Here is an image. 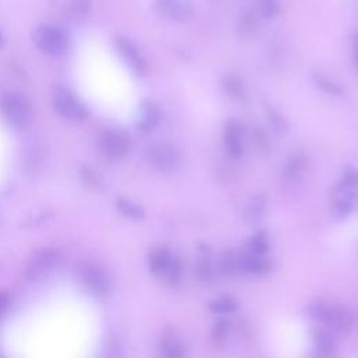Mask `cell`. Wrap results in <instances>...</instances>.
Listing matches in <instances>:
<instances>
[{
    "instance_id": "cell-1",
    "label": "cell",
    "mask_w": 358,
    "mask_h": 358,
    "mask_svg": "<svg viewBox=\"0 0 358 358\" xmlns=\"http://www.w3.org/2000/svg\"><path fill=\"white\" fill-rule=\"evenodd\" d=\"M33 41L44 54L51 56L63 55L69 47V35L66 31L49 24L37 27L33 34Z\"/></svg>"
},
{
    "instance_id": "cell-2",
    "label": "cell",
    "mask_w": 358,
    "mask_h": 358,
    "mask_svg": "<svg viewBox=\"0 0 358 358\" xmlns=\"http://www.w3.org/2000/svg\"><path fill=\"white\" fill-rule=\"evenodd\" d=\"M2 112L8 121L19 129L27 128L33 121L31 104L20 92H9L3 97Z\"/></svg>"
},
{
    "instance_id": "cell-3",
    "label": "cell",
    "mask_w": 358,
    "mask_h": 358,
    "mask_svg": "<svg viewBox=\"0 0 358 358\" xmlns=\"http://www.w3.org/2000/svg\"><path fill=\"white\" fill-rule=\"evenodd\" d=\"M52 102L55 111L70 121H86L88 112L83 102L66 87L56 86L52 91Z\"/></svg>"
},
{
    "instance_id": "cell-4",
    "label": "cell",
    "mask_w": 358,
    "mask_h": 358,
    "mask_svg": "<svg viewBox=\"0 0 358 358\" xmlns=\"http://www.w3.org/2000/svg\"><path fill=\"white\" fill-rule=\"evenodd\" d=\"M152 163L161 172H177L182 165V157L179 152L168 143H157L150 149Z\"/></svg>"
},
{
    "instance_id": "cell-5",
    "label": "cell",
    "mask_w": 358,
    "mask_h": 358,
    "mask_svg": "<svg viewBox=\"0 0 358 358\" xmlns=\"http://www.w3.org/2000/svg\"><path fill=\"white\" fill-rule=\"evenodd\" d=\"M99 147L108 158H122L128 154L131 149V139L124 132L108 131L101 135Z\"/></svg>"
},
{
    "instance_id": "cell-6",
    "label": "cell",
    "mask_w": 358,
    "mask_h": 358,
    "mask_svg": "<svg viewBox=\"0 0 358 358\" xmlns=\"http://www.w3.org/2000/svg\"><path fill=\"white\" fill-rule=\"evenodd\" d=\"M358 197H357V190L348 185H345L344 182L339 184L333 192H332V211L333 215L337 220H343L357 206Z\"/></svg>"
},
{
    "instance_id": "cell-7",
    "label": "cell",
    "mask_w": 358,
    "mask_h": 358,
    "mask_svg": "<svg viewBox=\"0 0 358 358\" xmlns=\"http://www.w3.org/2000/svg\"><path fill=\"white\" fill-rule=\"evenodd\" d=\"M115 48L121 58L125 60V63L138 74L145 76L147 72L146 60L143 59L140 51L138 47L125 37H116L115 38Z\"/></svg>"
},
{
    "instance_id": "cell-8",
    "label": "cell",
    "mask_w": 358,
    "mask_h": 358,
    "mask_svg": "<svg viewBox=\"0 0 358 358\" xmlns=\"http://www.w3.org/2000/svg\"><path fill=\"white\" fill-rule=\"evenodd\" d=\"M225 152L232 158H240L244 154V135L243 127L236 121H229L224 132Z\"/></svg>"
},
{
    "instance_id": "cell-9",
    "label": "cell",
    "mask_w": 358,
    "mask_h": 358,
    "mask_svg": "<svg viewBox=\"0 0 358 358\" xmlns=\"http://www.w3.org/2000/svg\"><path fill=\"white\" fill-rule=\"evenodd\" d=\"M83 279H84V283L88 286V288H91L98 295L106 294L111 288L109 275L98 266L86 268L83 272Z\"/></svg>"
},
{
    "instance_id": "cell-10",
    "label": "cell",
    "mask_w": 358,
    "mask_h": 358,
    "mask_svg": "<svg viewBox=\"0 0 358 358\" xmlns=\"http://www.w3.org/2000/svg\"><path fill=\"white\" fill-rule=\"evenodd\" d=\"M160 109L158 106L152 101H143L138 111L136 125L140 131H152L154 129L160 122Z\"/></svg>"
},
{
    "instance_id": "cell-11",
    "label": "cell",
    "mask_w": 358,
    "mask_h": 358,
    "mask_svg": "<svg viewBox=\"0 0 358 358\" xmlns=\"http://www.w3.org/2000/svg\"><path fill=\"white\" fill-rule=\"evenodd\" d=\"M160 10L175 22L189 20L192 16V8L185 0H157Z\"/></svg>"
},
{
    "instance_id": "cell-12",
    "label": "cell",
    "mask_w": 358,
    "mask_h": 358,
    "mask_svg": "<svg viewBox=\"0 0 358 358\" xmlns=\"http://www.w3.org/2000/svg\"><path fill=\"white\" fill-rule=\"evenodd\" d=\"M326 325L332 326L333 329H336L339 332H348L352 326V315L343 305L329 304Z\"/></svg>"
},
{
    "instance_id": "cell-13",
    "label": "cell",
    "mask_w": 358,
    "mask_h": 358,
    "mask_svg": "<svg viewBox=\"0 0 358 358\" xmlns=\"http://www.w3.org/2000/svg\"><path fill=\"white\" fill-rule=\"evenodd\" d=\"M312 340L315 344V348L318 351V355L322 358H330L333 357L336 351V341L330 333H327L323 329H314L312 330Z\"/></svg>"
},
{
    "instance_id": "cell-14",
    "label": "cell",
    "mask_w": 358,
    "mask_h": 358,
    "mask_svg": "<svg viewBox=\"0 0 358 358\" xmlns=\"http://www.w3.org/2000/svg\"><path fill=\"white\" fill-rule=\"evenodd\" d=\"M58 261V252L54 251V250H45V251H41L33 261V266L30 269L31 273L35 275H40L45 270H49Z\"/></svg>"
},
{
    "instance_id": "cell-15",
    "label": "cell",
    "mask_w": 358,
    "mask_h": 358,
    "mask_svg": "<svg viewBox=\"0 0 358 358\" xmlns=\"http://www.w3.org/2000/svg\"><path fill=\"white\" fill-rule=\"evenodd\" d=\"M243 272H251L255 275H262L269 269V262L263 257L252 255L250 252L241 255Z\"/></svg>"
},
{
    "instance_id": "cell-16",
    "label": "cell",
    "mask_w": 358,
    "mask_h": 358,
    "mask_svg": "<svg viewBox=\"0 0 358 358\" xmlns=\"http://www.w3.org/2000/svg\"><path fill=\"white\" fill-rule=\"evenodd\" d=\"M265 209H266V199H265V196H262V195L254 196L250 200V203H248V206L245 209V214H244L245 221L248 224L258 222L261 220L262 214L265 213Z\"/></svg>"
},
{
    "instance_id": "cell-17",
    "label": "cell",
    "mask_w": 358,
    "mask_h": 358,
    "mask_svg": "<svg viewBox=\"0 0 358 358\" xmlns=\"http://www.w3.org/2000/svg\"><path fill=\"white\" fill-rule=\"evenodd\" d=\"M116 207L124 215H127L132 220H143L146 215L142 206H139L138 203H135L127 197H119L116 200Z\"/></svg>"
},
{
    "instance_id": "cell-18",
    "label": "cell",
    "mask_w": 358,
    "mask_h": 358,
    "mask_svg": "<svg viewBox=\"0 0 358 358\" xmlns=\"http://www.w3.org/2000/svg\"><path fill=\"white\" fill-rule=\"evenodd\" d=\"M224 88L227 94L235 99H245L247 97V90L243 80L235 74H228L224 79Z\"/></svg>"
},
{
    "instance_id": "cell-19",
    "label": "cell",
    "mask_w": 358,
    "mask_h": 358,
    "mask_svg": "<svg viewBox=\"0 0 358 358\" xmlns=\"http://www.w3.org/2000/svg\"><path fill=\"white\" fill-rule=\"evenodd\" d=\"M238 308V302L236 300H234L232 297H221L217 298L214 301L210 302L209 309L215 314V315H227V314H232L235 312Z\"/></svg>"
},
{
    "instance_id": "cell-20",
    "label": "cell",
    "mask_w": 358,
    "mask_h": 358,
    "mask_svg": "<svg viewBox=\"0 0 358 358\" xmlns=\"http://www.w3.org/2000/svg\"><path fill=\"white\" fill-rule=\"evenodd\" d=\"M221 272L228 276L243 272L241 255H236L234 252H227L221 261Z\"/></svg>"
},
{
    "instance_id": "cell-21",
    "label": "cell",
    "mask_w": 358,
    "mask_h": 358,
    "mask_svg": "<svg viewBox=\"0 0 358 358\" xmlns=\"http://www.w3.org/2000/svg\"><path fill=\"white\" fill-rule=\"evenodd\" d=\"M269 250V240L266 232L261 231L257 235H254L250 243H248V252L252 255H258V257H263Z\"/></svg>"
},
{
    "instance_id": "cell-22",
    "label": "cell",
    "mask_w": 358,
    "mask_h": 358,
    "mask_svg": "<svg viewBox=\"0 0 358 358\" xmlns=\"http://www.w3.org/2000/svg\"><path fill=\"white\" fill-rule=\"evenodd\" d=\"M257 27H258L257 15H255V12L248 10L240 19V24H238V31H240V34L243 37H250V35H252L255 33Z\"/></svg>"
},
{
    "instance_id": "cell-23",
    "label": "cell",
    "mask_w": 358,
    "mask_h": 358,
    "mask_svg": "<svg viewBox=\"0 0 358 358\" xmlns=\"http://www.w3.org/2000/svg\"><path fill=\"white\" fill-rule=\"evenodd\" d=\"M171 259V255L164 251V250H158L156 252L152 254L150 257V269L153 273H164L168 262Z\"/></svg>"
},
{
    "instance_id": "cell-24",
    "label": "cell",
    "mask_w": 358,
    "mask_h": 358,
    "mask_svg": "<svg viewBox=\"0 0 358 358\" xmlns=\"http://www.w3.org/2000/svg\"><path fill=\"white\" fill-rule=\"evenodd\" d=\"M266 113H268L269 124L273 128V131L279 135H283L287 131V124L284 121V117L275 108H270V106H266Z\"/></svg>"
},
{
    "instance_id": "cell-25",
    "label": "cell",
    "mask_w": 358,
    "mask_h": 358,
    "mask_svg": "<svg viewBox=\"0 0 358 358\" xmlns=\"http://www.w3.org/2000/svg\"><path fill=\"white\" fill-rule=\"evenodd\" d=\"M167 280L170 283H177L179 279H181V275H182V265H181V261L175 257H171L164 273H163Z\"/></svg>"
},
{
    "instance_id": "cell-26",
    "label": "cell",
    "mask_w": 358,
    "mask_h": 358,
    "mask_svg": "<svg viewBox=\"0 0 358 358\" xmlns=\"http://www.w3.org/2000/svg\"><path fill=\"white\" fill-rule=\"evenodd\" d=\"M305 165H307L305 157H304L302 154L295 156V157L287 164V167H286V170H284V175H286L287 178H294V177L300 175V174L305 170Z\"/></svg>"
},
{
    "instance_id": "cell-27",
    "label": "cell",
    "mask_w": 358,
    "mask_h": 358,
    "mask_svg": "<svg viewBox=\"0 0 358 358\" xmlns=\"http://www.w3.org/2000/svg\"><path fill=\"white\" fill-rule=\"evenodd\" d=\"M161 358H184L181 344L174 340H167L161 347Z\"/></svg>"
},
{
    "instance_id": "cell-28",
    "label": "cell",
    "mask_w": 358,
    "mask_h": 358,
    "mask_svg": "<svg viewBox=\"0 0 358 358\" xmlns=\"http://www.w3.org/2000/svg\"><path fill=\"white\" fill-rule=\"evenodd\" d=\"M80 175L83 178V181L90 185L91 188H101L102 186V181H101V177L98 175V172H95L92 168L90 167H81L80 170Z\"/></svg>"
},
{
    "instance_id": "cell-29",
    "label": "cell",
    "mask_w": 358,
    "mask_h": 358,
    "mask_svg": "<svg viewBox=\"0 0 358 358\" xmlns=\"http://www.w3.org/2000/svg\"><path fill=\"white\" fill-rule=\"evenodd\" d=\"M314 79H315V83H316L322 90H325L326 92H330V94H340V88L337 87V84H334L333 81H330V80L326 79L325 76H322V74H315Z\"/></svg>"
},
{
    "instance_id": "cell-30",
    "label": "cell",
    "mask_w": 358,
    "mask_h": 358,
    "mask_svg": "<svg viewBox=\"0 0 358 358\" xmlns=\"http://www.w3.org/2000/svg\"><path fill=\"white\" fill-rule=\"evenodd\" d=\"M343 182L354 189L358 188V170H355L354 167H347L344 170V179Z\"/></svg>"
},
{
    "instance_id": "cell-31",
    "label": "cell",
    "mask_w": 358,
    "mask_h": 358,
    "mask_svg": "<svg viewBox=\"0 0 358 358\" xmlns=\"http://www.w3.org/2000/svg\"><path fill=\"white\" fill-rule=\"evenodd\" d=\"M262 13L266 17H273L279 13V5L276 0H262Z\"/></svg>"
},
{
    "instance_id": "cell-32",
    "label": "cell",
    "mask_w": 358,
    "mask_h": 358,
    "mask_svg": "<svg viewBox=\"0 0 358 358\" xmlns=\"http://www.w3.org/2000/svg\"><path fill=\"white\" fill-rule=\"evenodd\" d=\"M73 9L80 16H87L91 12V0H73Z\"/></svg>"
},
{
    "instance_id": "cell-33",
    "label": "cell",
    "mask_w": 358,
    "mask_h": 358,
    "mask_svg": "<svg viewBox=\"0 0 358 358\" xmlns=\"http://www.w3.org/2000/svg\"><path fill=\"white\" fill-rule=\"evenodd\" d=\"M196 273H197V276H199L202 280H211V279H213V269L210 268V265H209L207 262H200V263L197 265Z\"/></svg>"
},
{
    "instance_id": "cell-34",
    "label": "cell",
    "mask_w": 358,
    "mask_h": 358,
    "mask_svg": "<svg viewBox=\"0 0 358 358\" xmlns=\"http://www.w3.org/2000/svg\"><path fill=\"white\" fill-rule=\"evenodd\" d=\"M227 333H228V323H227L225 320H221V322L215 323V327H214V330H213V336H214L215 339L222 340V339H225Z\"/></svg>"
},
{
    "instance_id": "cell-35",
    "label": "cell",
    "mask_w": 358,
    "mask_h": 358,
    "mask_svg": "<svg viewBox=\"0 0 358 358\" xmlns=\"http://www.w3.org/2000/svg\"><path fill=\"white\" fill-rule=\"evenodd\" d=\"M9 295L8 294H5V293H0V316H2L5 312H6V309H8V307H9Z\"/></svg>"
},
{
    "instance_id": "cell-36",
    "label": "cell",
    "mask_w": 358,
    "mask_h": 358,
    "mask_svg": "<svg viewBox=\"0 0 358 358\" xmlns=\"http://www.w3.org/2000/svg\"><path fill=\"white\" fill-rule=\"evenodd\" d=\"M354 58L358 65V34L354 37Z\"/></svg>"
},
{
    "instance_id": "cell-37",
    "label": "cell",
    "mask_w": 358,
    "mask_h": 358,
    "mask_svg": "<svg viewBox=\"0 0 358 358\" xmlns=\"http://www.w3.org/2000/svg\"><path fill=\"white\" fill-rule=\"evenodd\" d=\"M5 45V35L2 33V30H0V48H2Z\"/></svg>"
}]
</instances>
